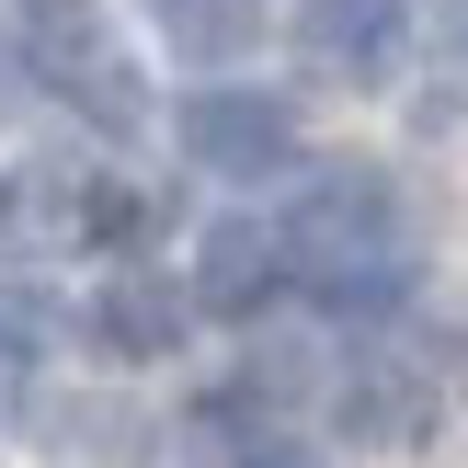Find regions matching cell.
<instances>
[{
  "instance_id": "52a82bcc",
  "label": "cell",
  "mask_w": 468,
  "mask_h": 468,
  "mask_svg": "<svg viewBox=\"0 0 468 468\" xmlns=\"http://www.w3.org/2000/svg\"><path fill=\"white\" fill-rule=\"evenodd\" d=\"M149 23H160V46H172V58H195V69L263 46V0H149Z\"/></svg>"
},
{
  "instance_id": "5b68a950",
  "label": "cell",
  "mask_w": 468,
  "mask_h": 468,
  "mask_svg": "<svg viewBox=\"0 0 468 468\" xmlns=\"http://www.w3.org/2000/svg\"><path fill=\"white\" fill-rule=\"evenodd\" d=\"M343 434H355V446H423L434 434V378L411 355H366L355 378H343Z\"/></svg>"
},
{
  "instance_id": "ba28073f",
  "label": "cell",
  "mask_w": 468,
  "mask_h": 468,
  "mask_svg": "<svg viewBox=\"0 0 468 468\" xmlns=\"http://www.w3.org/2000/svg\"><path fill=\"white\" fill-rule=\"evenodd\" d=\"M80 218H91V240H103V251H137V240L160 229V206L137 195V183H91V195H80Z\"/></svg>"
},
{
  "instance_id": "3957f363",
  "label": "cell",
  "mask_w": 468,
  "mask_h": 468,
  "mask_svg": "<svg viewBox=\"0 0 468 468\" xmlns=\"http://www.w3.org/2000/svg\"><path fill=\"white\" fill-rule=\"evenodd\" d=\"M274 286H286V229H263V218H218L206 229V251H195V309H218V320H263L274 309Z\"/></svg>"
},
{
  "instance_id": "8992f818",
  "label": "cell",
  "mask_w": 468,
  "mask_h": 468,
  "mask_svg": "<svg viewBox=\"0 0 468 468\" xmlns=\"http://www.w3.org/2000/svg\"><path fill=\"white\" fill-rule=\"evenodd\" d=\"M183 332H195V297L160 286V274H114V286L91 297V343H103V355H126V366L183 355Z\"/></svg>"
},
{
  "instance_id": "277c9868",
  "label": "cell",
  "mask_w": 468,
  "mask_h": 468,
  "mask_svg": "<svg viewBox=\"0 0 468 468\" xmlns=\"http://www.w3.org/2000/svg\"><path fill=\"white\" fill-rule=\"evenodd\" d=\"M297 35H309V58L332 69V80H388L411 12L400 0H297Z\"/></svg>"
},
{
  "instance_id": "30bf717a",
  "label": "cell",
  "mask_w": 468,
  "mask_h": 468,
  "mask_svg": "<svg viewBox=\"0 0 468 468\" xmlns=\"http://www.w3.org/2000/svg\"><path fill=\"white\" fill-rule=\"evenodd\" d=\"M240 468H320V457H309V446H286V434H263V446H251Z\"/></svg>"
},
{
  "instance_id": "9c48e42d",
  "label": "cell",
  "mask_w": 468,
  "mask_h": 468,
  "mask_svg": "<svg viewBox=\"0 0 468 468\" xmlns=\"http://www.w3.org/2000/svg\"><path fill=\"white\" fill-rule=\"evenodd\" d=\"M46 332H58V309H46L35 286H0V378H23V366L46 355Z\"/></svg>"
},
{
  "instance_id": "6da1fadb",
  "label": "cell",
  "mask_w": 468,
  "mask_h": 468,
  "mask_svg": "<svg viewBox=\"0 0 468 468\" xmlns=\"http://www.w3.org/2000/svg\"><path fill=\"white\" fill-rule=\"evenodd\" d=\"M286 274L320 297V309H343V320H388L400 309L411 297V240H400L388 172L332 160V172L297 195V218H286Z\"/></svg>"
},
{
  "instance_id": "7a4b0ae2",
  "label": "cell",
  "mask_w": 468,
  "mask_h": 468,
  "mask_svg": "<svg viewBox=\"0 0 468 468\" xmlns=\"http://www.w3.org/2000/svg\"><path fill=\"white\" fill-rule=\"evenodd\" d=\"M172 126H183V160L229 172V183H263V172L297 160V103L286 91H195Z\"/></svg>"
}]
</instances>
